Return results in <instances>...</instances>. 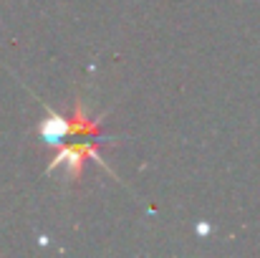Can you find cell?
I'll return each mask as SVG.
<instances>
[{
  "label": "cell",
  "mask_w": 260,
  "mask_h": 258,
  "mask_svg": "<svg viewBox=\"0 0 260 258\" xmlns=\"http://www.w3.org/2000/svg\"><path fill=\"white\" fill-rule=\"evenodd\" d=\"M69 132H71L69 122H66L63 117H58V114H51V117L41 124V137H43L46 142H61Z\"/></svg>",
  "instance_id": "6da1fadb"
}]
</instances>
